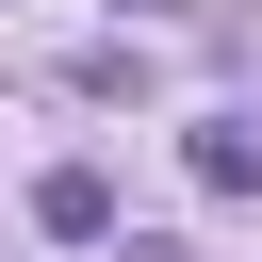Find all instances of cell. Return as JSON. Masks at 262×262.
I'll return each mask as SVG.
<instances>
[{"instance_id":"3","label":"cell","mask_w":262,"mask_h":262,"mask_svg":"<svg viewBox=\"0 0 262 262\" xmlns=\"http://www.w3.org/2000/svg\"><path fill=\"white\" fill-rule=\"evenodd\" d=\"M98 262H196V246H180V229H115Z\"/></svg>"},{"instance_id":"2","label":"cell","mask_w":262,"mask_h":262,"mask_svg":"<svg viewBox=\"0 0 262 262\" xmlns=\"http://www.w3.org/2000/svg\"><path fill=\"white\" fill-rule=\"evenodd\" d=\"M180 164H196V196H262V115H196Z\"/></svg>"},{"instance_id":"1","label":"cell","mask_w":262,"mask_h":262,"mask_svg":"<svg viewBox=\"0 0 262 262\" xmlns=\"http://www.w3.org/2000/svg\"><path fill=\"white\" fill-rule=\"evenodd\" d=\"M33 229H49V246H115V180H98V164H49V180H33Z\"/></svg>"}]
</instances>
